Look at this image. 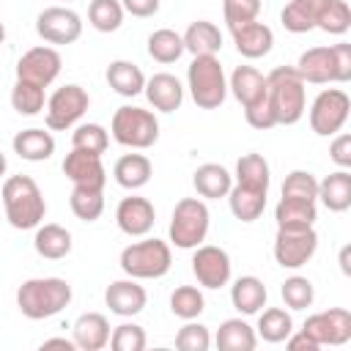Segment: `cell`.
Returning a JSON list of instances; mask_svg holds the SVG:
<instances>
[{
	"instance_id": "6da1fadb",
	"label": "cell",
	"mask_w": 351,
	"mask_h": 351,
	"mask_svg": "<svg viewBox=\"0 0 351 351\" xmlns=\"http://www.w3.org/2000/svg\"><path fill=\"white\" fill-rule=\"evenodd\" d=\"M3 208H5V219L11 222V228L16 230H30L38 228L44 214H47V203L44 195L38 189V184L30 176H11L3 184Z\"/></svg>"
},
{
	"instance_id": "7a4b0ae2",
	"label": "cell",
	"mask_w": 351,
	"mask_h": 351,
	"mask_svg": "<svg viewBox=\"0 0 351 351\" xmlns=\"http://www.w3.org/2000/svg\"><path fill=\"white\" fill-rule=\"evenodd\" d=\"M71 302V285L60 277H33L16 291V307L30 321H44L58 315Z\"/></svg>"
},
{
	"instance_id": "3957f363",
	"label": "cell",
	"mask_w": 351,
	"mask_h": 351,
	"mask_svg": "<svg viewBox=\"0 0 351 351\" xmlns=\"http://www.w3.org/2000/svg\"><path fill=\"white\" fill-rule=\"evenodd\" d=\"M266 99L274 112V121L291 126L304 115V107H307L304 80L293 66H277L266 77Z\"/></svg>"
},
{
	"instance_id": "277c9868",
	"label": "cell",
	"mask_w": 351,
	"mask_h": 351,
	"mask_svg": "<svg viewBox=\"0 0 351 351\" xmlns=\"http://www.w3.org/2000/svg\"><path fill=\"white\" fill-rule=\"evenodd\" d=\"M186 82H189V93L197 107L217 110L225 101L228 82H225V71L217 55H195L186 69Z\"/></svg>"
},
{
	"instance_id": "5b68a950",
	"label": "cell",
	"mask_w": 351,
	"mask_h": 351,
	"mask_svg": "<svg viewBox=\"0 0 351 351\" xmlns=\"http://www.w3.org/2000/svg\"><path fill=\"white\" fill-rule=\"evenodd\" d=\"M170 263H173V255H170L167 241L162 239H143V241L123 247L121 252V269L134 280L165 277L170 271Z\"/></svg>"
},
{
	"instance_id": "8992f818",
	"label": "cell",
	"mask_w": 351,
	"mask_h": 351,
	"mask_svg": "<svg viewBox=\"0 0 351 351\" xmlns=\"http://www.w3.org/2000/svg\"><path fill=\"white\" fill-rule=\"evenodd\" d=\"M112 137L126 148H151L159 140V121L143 107H118L112 115Z\"/></svg>"
},
{
	"instance_id": "52a82bcc",
	"label": "cell",
	"mask_w": 351,
	"mask_h": 351,
	"mask_svg": "<svg viewBox=\"0 0 351 351\" xmlns=\"http://www.w3.org/2000/svg\"><path fill=\"white\" fill-rule=\"evenodd\" d=\"M208 206L197 197H181L170 219V241L178 250H195L208 233Z\"/></svg>"
},
{
	"instance_id": "ba28073f",
	"label": "cell",
	"mask_w": 351,
	"mask_h": 351,
	"mask_svg": "<svg viewBox=\"0 0 351 351\" xmlns=\"http://www.w3.org/2000/svg\"><path fill=\"white\" fill-rule=\"evenodd\" d=\"M348 110H351V99L346 90L340 88H326L315 96L313 107H310V126L315 134L329 137L337 134L346 121H348Z\"/></svg>"
},
{
	"instance_id": "9c48e42d",
	"label": "cell",
	"mask_w": 351,
	"mask_h": 351,
	"mask_svg": "<svg viewBox=\"0 0 351 351\" xmlns=\"http://www.w3.org/2000/svg\"><path fill=\"white\" fill-rule=\"evenodd\" d=\"M88 90L80 85H63L58 88L49 101H47V126L52 132H63L69 126H74L85 112H88Z\"/></svg>"
},
{
	"instance_id": "30bf717a",
	"label": "cell",
	"mask_w": 351,
	"mask_h": 351,
	"mask_svg": "<svg viewBox=\"0 0 351 351\" xmlns=\"http://www.w3.org/2000/svg\"><path fill=\"white\" fill-rule=\"evenodd\" d=\"M318 250V233L313 228H299V230H285L277 228L274 236V261L282 269H299L304 266Z\"/></svg>"
},
{
	"instance_id": "8fae6325",
	"label": "cell",
	"mask_w": 351,
	"mask_h": 351,
	"mask_svg": "<svg viewBox=\"0 0 351 351\" xmlns=\"http://www.w3.org/2000/svg\"><path fill=\"white\" fill-rule=\"evenodd\" d=\"M36 33L47 44H74L82 36V19L71 8L49 5L36 16Z\"/></svg>"
},
{
	"instance_id": "7c38bea8",
	"label": "cell",
	"mask_w": 351,
	"mask_h": 351,
	"mask_svg": "<svg viewBox=\"0 0 351 351\" xmlns=\"http://www.w3.org/2000/svg\"><path fill=\"white\" fill-rule=\"evenodd\" d=\"M307 337H313L321 346H343L351 340V313L346 307H332L324 313H315L304 321L302 329Z\"/></svg>"
},
{
	"instance_id": "4fadbf2b",
	"label": "cell",
	"mask_w": 351,
	"mask_h": 351,
	"mask_svg": "<svg viewBox=\"0 0 351 351\" xmlns=\"http://www.w3.org/2000/svg\"><path fill=\"white\" fill-rule=\"evenodd\" d=\"M192 271L203 288H222L230 280V258L222 247L197 244L192 255Z\"/></svg>"
},
{
	"instance_id": "5bb4252c",
	"label": "cell",
	"mask_w": 351,
	"mask_h": 351,
	"mask_svg": "<svg viewBox=\"0 0 351 351\" xmlns=\"http://www.w3.org/2000/svg\"><path fill=\"white\" fill-rule=\"evenodd\" d=\"M60 55L58 49L52 47H33L27 49L19 63H16V80H25V82H33V85H41L47 88L58 74H60Z\"/></svg>"
},
{
	"instance_id": "9a60e30c",
	"label": "cell",
	"mask_w": 351,
	"mask_h": 351,
	"mask_svg": "<svg viewBox=\"0 0 351 351\" xmlns=\"http://www.w3.org/2000/svg\"><path fill=\"white\" fill-rule=\"evenodd\" d=\"M293 69L299 71V77L304 82H313V85L343 82L340 69H337V58H335V47H313V49L302 52L299 63Z\"/></svg>"
},
{
	"instance_id": "2e32d148",
	"label": "cell",
	"mask_w": 351,
	"mask_h": 351,
	"mask_svg": "<svg viewBox=\"0 0 351 351\" xmlns=\"http://www.w3.org/2000/svg\"><path fill=\"white\" fill-rule=\"evenodd\" d=\"M63 173L74 186H88V189H104L107 184V170L101 165L99 154H88L80 148H71L63 159Z\"/></svg>"
},
{
	"instance_id": "e0dca14e",
	"label": "cell",
	"mask_w": 351,
	"mask_h": 351,
	"mask_svg": "<svg viewBox=\"0 0 351 351\" xmlns=\"http://www.w3.org/2000/svg\"><path fill=\"white\" fill-rule=\"evenodd\" d=\"M115 222L126 236H145V233H151V228L156 222L154 203L148 197H137V195L123 197L115 208Z\"/></svg>"
},
{
	"instance_id": "ac0fdd59",
	"label": "cell",
	"mask_w": 351,
	"mask_h": 351,
	"mask_svg": "<svg viewBox=\"0 0 351 351\" xmlns=\"http://www.w3.org/2000/svg\"><path fill=\"white\" fill-rule=\"evenodd\" d=\"M104 302H107L110 313H115L121 318H132V315H137L145 307L148 296H145V288L137 285L134 277H132V280H115V282H110L107 291H104Z\"/></svg>"
},
{
	"instance_id": "d6986e66",
	"label": "cell",
	"mask_w": 351,
	"mask_h": 351,
	"mask_svg": "<svg viewBox=\"0 0 351 351\" xmlns=\"http://www.w3.org/2000/svg\"><path fill=\"white\" fill-rule=\"evenodd\" d=\"M230 33H233V44H236L239 55H244V58H263L271 52L274 33L269 25H263L258 19L244 22V25H233Z\"/></svg>"
},
{
	"instance_id": "ffe728a7",
	"label": "cell",
	"mask_w": 351,
	"mask_h": 351,
	"mask_svg": "<svg viewBox=\"0 0 351 351\" xmlns=\"http://www.w3.org/2000/svg\"><path fill=\"white\" fill-rule=\"evenodd\" d=\"M143 90H145L148 101L154 104V110H159V112H173L184 101V88H181L178 77H173L167 71H159L151 80H145Z\"/></svg>"
},
{
	"instance_id": "44dd1931",
	"label": "cell",
	"mask_w": 351,
	"mask_h": 351,
	"mask_svg": "<svg viewBox=\"0 0 351 351\" xmlns=\"http://www.w3.org/2000/svg\"><path fill=\"white\" fill-rule=\"evenodd\" d=\"M74 346L82 351H101L110 343V324L101 313H82L74 321Z\"/></svg>"
},
{
	"instance_id": "7402d4cb",
	"label": "cell",
	"mask_w": 351,
	"mask_h": 351,
	"mask_svg": "<svg viewBox=\"0 0 351 351\" xmlns=\"http://www.w3.org/2000/svg\"><path fill=\"white\" fill-rule=\"evenodd\" d=\"M228 88L233 90V96L239 99L241 107H250V104L266 99V77L255 66H236Z\"/></svg>"
},
{
	"instance_id": "603a6c76",
	"label": "cell",
	"mask_w": 351,
	"mask_h": 351,
	"mask_svg": "<svg viewBox=\"0 0 351 351\" xmlns=\"http://www.w3.org/2000/svg\"><path fill=\"white\" fill-rule=\"evenodd\" d=\"M192 184H195V189H197L200 197L217 200V197H225V195L230 192V186H233V176H230L222 165H217V162H206V165H200V167L195 170Z\"/></svg>"
},
{
	"instance_id": "cb8c5ba5",
	"label": "cell",
	"mask_w": 351,
	"mask_h": 351,
	"mask_svg": "<svg viewBox=\"0 0 351 351\" xmlns=\"http://www.w3.org/2000/svg\"><path fill=\"white\" fill-rule=\"evenodd\" d=\"M274 219H277V228L299 230V228H313V222L318 219V211H315V203H310V200L280 197V203L274 208Z\"/></svg>"
},
{
	"instance_id": "d4e9b609",
	"label": "cell",
	"mask_w": 351,
	"mask_h": 351,
	"mask_svg": "<svg viewBox=\"0 0 351 351\" xmlns=\"http://www.w3.org/2000/svg\"><path fill=\"white\" fill-rule=\"evenodd\" d=\"M11 145H14V154H19V159H27V162H44L55 154V137L44 129L16 132Z\"/></svg>"
},
{
	"instance_id": "484cf974",
	"label": "cell",
	"mask_w": 351,
	"mask_h": 351,
	"mask_svg": "<svg viewBox=\"0 0 351 351\" xmlns=\"http://www.w3.org/2000/svg\"><path fill=\"white\" fill-rule=\"evenodd\" d=\"M181 38H184V49L192 52V55H217L222 49L219 27L214 22H206V19L192 22Z\"/></svg>"
},
{
	"instance_id": "4316f807",
	"label": "cell",
	"mask_w": 351,
	"mask_h": 351,
	"mask_svg": "<svg viewBox=\"0 0 351 351\" xmlns=\"http://www.w3.org/2000/svg\"><path fill=\"white\" fill-rule=\"evenodd\" d=\"M33 247L41 258L47 261H60L71 252V233L55 222H47L36 230V239H33Z\"/></svg>"
},
{
	"instance_id": "83f0119b",
	"label": "cell",
	"mask_w": 351,
	"mask_h": 351,
	"mask_svg": "<svg viewBox=\"0 0 351 351\" xmlns=\"http://www.w3.org/2000/svg\"><path fill=\"white\" fill-rule=\"evenodd\" d=\"M258 346L255 329L241 318H228L217 329V348L219 351H252Z\"/></svg>"
},
{
	"instance_id": "f1b7e54d",
	"label": "cell",
	"mask_w": 351,
	"mask_h": 351,
	"mask_svg": "<svg viewBox=\"0 0 351 351\" xmlns=\"http://www.w3.org/2000/svg\"><path fill=\"white\" fill-rule=\"evenodd\" d=\"M326 3H329V0H291V3L282 8V14H280L282 27L291 30V33H307V30H313L315 22H318L321 8H324Z\"/></svg>"
},
{
	"instance_id": "f546056e",
	"label": "cell",
	"mask_w": 351,
	"mask_h": 351,
	"mask_svg": "<svg viewBox=\"0 0 351 351\" xmlns=\"http://www.w3.org/2000/svg\"><path fill=\"white\" fill-rule=\"evenodd\" d=\"M318 197L321 203L340 214L351 206V173L348 170H337V173H329L321 184H318Z\"/></svg>"
},
{
	"instance_id": "4dcf8cb0",
	"label": "cell",
	"mask_w": 351,
	"mask_h": 351,
	"mask_svg": "<svg viewBox=\"0 0 351 351\" xmlns=\"http://www.w3.org/2000/svg\"><path fill=\"white\" fill-rule=\"evenodd\" d=\"M107 82L121 96H137L145 88V74L132 60H112L107 66Z\"/></svg>"
},
{
	"instance_id": "1f68e13d",
	"label": "cell",
	"mask_w": 351,
	"mask_h": 351,
	"mask_svg": "<svg viewBox=\"0 0 351 351\" xmlns=\"http://www.w3.org/2000/svg\"><path fill=\"white\" fill-rule=\"evenodd\" d=\"M112 176H115L118 186H123V189H140V186H145L151 181V162L143 154H123L115 162Z\"/></svg>"
},
{
	"instance_id": "d6a6232c",
	"label": "cell",
	"mask_w": 351,
	"mask_h": 351,
	"mask_svg": "<svg viewBox=\"0 0 351 351\" xmlns=\"http://www.w3.org/2000/svg\"><path fill=\"white\" fill-rule=\"evenodd\" d=\"M230 302H233V307H236L239 313L255 315V313L266 304V285H263L258 277H252V274L239 277V280L233 282V288H230Z\"/></svg>"
},
{
	"instance_id": "836d02e7",
	"label": "cell",
	"mask_w": 351,
	"mask_h": 351,
	"mask_svg": "<svg viewBox=\"0 0 351 351\" xmlns=\"http://www.w3.org/2000/svg\"><path fill=\"white\" fill-rule=\"evenodd\" d=\"M228 200H230L233 217L241 219V222H255L263 214V208H266V192L250 189V186H241V184L230 186Z\"/></svg>"
},
{
	"instance_id": "e575fe53",
	"label": "cell",
	"mask_w": 351,
	"mask_h": 351,
	"mask_svg": "<svg viewBox=\"0 0 351 351\" xmlns=\"http://www.w3.org/2000/svg\"><path fill=\"white\" fill-rule=\"evenodd\" d=\"M269 162L261 156V154H244L239 162H236V184L241 186H250V189H261V192H269Z\"/></svg>"
},
{
	"instance_id": "d590c367",
	"label": "cell",
	"mask_w": 351,
	"mask_h": 351,
	"mask_svg": "<svg viewBox=\"0 0 351 351\" xmlns=\"http://www.w3.org/2000/svg\"><path fill=\"white\" fill-rule=\"evenodd\" d=\"M184 52V38L170 27H159L148 36V55L156 63H176Z\"/></svg>"
},
{
	"instance_id": "8d00e7d4",
	"label": "cell",
	"mask_w": 351,
	"mask_h": 351,
	"mask_svg": "<svg viewBox=\"0 0 351 351\" xmlns=\"http://www.w3.org/2000/svg\"><path fill=\"white\" fill-rule=\"evenodd\" d=\"M293 332V321L291 313H285L282 307H269L261 313L258 318V335L266 343H285V337Z\"/></svg>"
},
{
	"instance_id": "74e56055",
	"label": "cell",
	"mask_w": 351,
	"mask_h": 351,
	"mask_svg": "<svg viewBox=\"0 0 351 351\" xmlns=\"http://www.w3.org/2000/svg\"><path fill=\"white\" fill-rule=\"evenodd\" d=\"M69 206H71V211H74L77 219L93 222V219H99L101 211H104V195H101V189L74 186V189H71V197H69Z\"/></svg>"
},
{
	"instance_id": "f35d334b",
	"label": "cell",
	"mask_w": 351,
	"mask_h": 351,
	"mask_svg": "<svg viewBox=\"0 0 351 351\" xmlns=\"http://www.w3.org/2000/svg\"><path fill=\"white\" fill-rule=\"evenodd\" d=\"M88 19L99 33H112L123 22V5L121 0H90Z\"/></svg>"
},
{
	"instance_id": "ab89813d",
	"label": "cell",
	"mask_w": 351,
	"mask_h": 351,
	"mask_svg": "<svg viewBox=\"0 0 351 351\" xmlns=\"http://www.w3.org/2000/svg\"><path fill=\"white\" fill-rule=\"evenodd\" d=\"M11 107L19 115H38L44 110V88L16 80V85L11 88Z\"/></svg>"
},
{
	"instance_id": "60d3db41",
	"label": "cell",
	"mask_w": 351,
	"mask_h": 351,
	"mask_svg": "<svg viewBox=\"0 0 351 351\" xmlns=\"http://www.w3.org/2000/svg\"><path fill=\"white\" fill-rule=\"evenodd\" d=\"M315 27H321L324 33H332V36H343V33L351 27L348 3H346V0H329V3L321 8V14H318Z\"/></svg>"
},
{
	"instance_id": "b9f144b4",
	"label": "cell",
	"mask_w": 351,
	"mask_h": 351,
	"mask_svg": "<svg viewBox=\"0 0 351 351\" xmlns=\"http://www.w3.org/2000/svg\"><path fill=\"white\" fill-rule=\"evenodd\" d=\"M203 293L195 288V285H178L176 291H173V296H170V310H173V315H178V318H184V321H192V318H197L200 313H203Z\"/></svg>"
},
{
	"instance_id": "7bdbcfd3",
	"label": "cell",
	"mask_w": 351,
	"mask_h": 351,
	"mask_svg": "<svg viewBox=\"0 0 351 351\" xmlns=\"http://www.w3.org/2000/svg\"><path fill=\"white\" fill-rule=\"evenodd\" d=\"M280 293H282V302H285L291 310H304V307H310V304H313V299H315L313 282H310L307 277H302V274L288 277V280L282 282Z\"/></svg>"
},
{
	"instance_id": "ee69618b",
	"label": "cell",
	"mask_w": 351,
	"mask_h": 351,
	"mask_svg": "<svg viewBox=\"0 0 351 351\" xmlns=\"http://www.w3.org/2000/svg\"><path fill=\"white\" fill-rule=\"evenodd\" d=\"M71 145L80 148V151L99 154V156H101V154L107 151V145H110V137H107L104 126H99V123H82V126L74 129V134H71Z\"/></svg>"
},
{
	"instance_id": "f6af8a7d",
	"label": "cell",
	"mask_w": 351,
	"mask_h": 351,
	"mask_svg": "<svg viewBox=\"0 0 351 351\" xmlns=\"http://www.w3.org/2000/svg\"><path fill=\"white\" fill-rule=\"evenodd\" d=\"M282 197H296V200H318V181L307 170H293L282 181Z\"/></svg>"
},
{
	"instance_id": "bcb514c9",
	"label": "cell",
	"mask_w": 351,
	"mask_h": 351,
	"mask_svg": "<svg viewBox=\"0 0 351 351\" xmlns=\"http://www.w3.org/2000/svg\"><path fill=\"white\" fill-rule=\"evenodd\" d=\"M208 346H211V335L203 324H195V318L186 321L176 335V348L181 351H208Z\"/></svg>"
},
{
	"instance_id": "7dc6e473",
	"label": "cell",
	"mask_w": 351,
	"mask_h": 351,
	"mask_svg": "<svg viewBox=\"0 0 351 351\" xmlns=\"http://www.w3.org/2000/svg\"><path fill=\"white\" fill-rule=\"evenodd\" d=\"M112 351H143L145 348V329L137 324H121L110 335Z\"/></svg>"
},
{
	"instance_id": "c3c4849f",
	"label": "cell",
	"mask_w": 351,
	"mask_h": 351,
	"mask_svg": "<svg viewBox=\"0 0 351 351\" xmlns=\"http://www.w3.org/2000/svg\"><path fill=\"white\" fill-rule=\"evenodd\" d=\"M222 14H225L228 27L252 22L261 14V0H222Z\"/></svg>"
},
{
	"instance_id": "681fc988",
	"label": "cell",
	"mask_w": 351,
	"mask_h": 351,
	"mask_svg": "<svg viewBox=\"0 0 351 351\" xmlns=\"http://www.w3.org/2000/svg\"><path fill=\"white\" fill-rule=\"evenodd\" d=\"M244 118H247V123H250L252 129H271V126H277L274 112H271V107H269V99H261V101L244 107Z\"/></svg>"
},
{
	"instance_id": "f907efd6",
	"label": "cell",
	"mask_w": 351,
	"mask_h": 351,
	"mask_svg": "<svg viewBox=\"0 0 351 351\" xmlns=\"http://www.w3.org/2000/svg\"><path fill=\"white\" fill-rule=\"evenodd\" d=\"M329 156H332V162L340 165L343 170L351 167V134L335 137V143H332V148H329Z\"/></svg>"
},
{
	"instance_id": "816d5d0a",
	"label": "cell",
	"mask_w": 351,
	"mask_h": 351,
	"mask_svg": "<svg viewBox=\"0 0 351 351\" xmlns=\"http://www.w3.org/2000/svg\"><path fill=\"white\" fill-rule=\"evenodd\" d=\"M121 5H123V11H129L132 16H140V19L154 16L159 11V0H121Z\"/></svg>"
},
{
	"instance_id": "f5cc1de1",
	"label": "cell",
	"mask_w": 351,
	"mask_h": 351,
	"mask_svg": "<svg viewBox=\"0 0 351 351\" xmlns=\"http://www.w3.org/2000/svg\"><path fill=\"white\" fill-rule=\"evenodd\" d=\"M335 47V58H337V69H340V77L343 82L351 80V44L340 41V44H332Z\"/></svg>"
},
{
	"instance_id": "db71d44e",
	"label": "cell",
	"mask_w": 351,
	"mask_h": 351,
	"mask_svg": "<svg viewBox=\"0 0 351 351\" xmlns=\"http://www.w3.org/2000/svg\"><path fill=\"white\" fill-rule=\"evenodd\" d=\"M285 343H288L291 351H302V348H307V351H318V343H315L313 337H307L304 332H299V335H288Z\"/></svg>"
},
{
	"instance_id": "11a10c76",
	"label": "cell",
	"mask_w": 351,
	"mask_h": 351,
	"mask_svg": "<svg viewBox=\"0 0 351 351\" xmlns=\"http://www.w3.org/2000/svg\"><path fill=\"white\" fill-rule=\"evenodd\" d=\"M41 348H66V351H74V340H66V337H49L41 343Z\"/></svg>"
},
{
	"instance_id": "9f6ffc18",
	"label": "cell",
	"mask_w": 351,
	"mask_h": 351,
	"mask_svg": "<svg viewBox=\"0 0 351 351\" xmlns=\"http://www.w3.org/2000/svg\"><path fill=\"white\" fill-rule=\"evenodd\" d=\"M340 263H343V271L348 274V247H346V250L340 252Z\"/></svg>"
},
{
	"instance_id": "6f0895ef",
	"label": "cell",
	"mask_w": 351,
	"mask_h": 351,
	"mask_svg": "<svg viewBox=\"0 0 351 351\" xmlns=\"http://www.w3.org/2000/svg\"><path fill=\"white\" fill-rule=\"evenodd\" d=\"M5 165H8V162H5V154H3V151H0V176H3V173H5Z\"/></svg>"
},
{
	"instance_id": "680465c9",
	"label": "cell",
	"mask_w": 351,
	"mask_h": 351,
	"mask_svg": "<svg viewBox=\"0 0 351 351\" xmlns=\"http://www.w3.org/2000/svg\"><path fill=\"white\" fill-rule=\"evenodd\" d=\"M3 41H5V25L0 22V44H3Z\"/></svg>"
}]
</instances>
